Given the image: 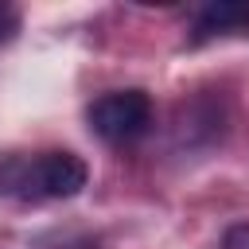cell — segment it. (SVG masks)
Masks as SVG:
<instances>
[{"label":"cell","mask_w":249,"mask_h":249,"mask_svg":"<svg viewBox=\"0 0 249 249\" xmlns=\"http://www.w3.org/2000/svg\"><path fill=\"white\" fill-rule=\"evenodd\" d=\"M89 128L105 144H128L152 124V97L144 89H113L89 105Z\"/></svg>","instance_id":"cell-1"},{"label":"cell","mask_w":249,"mask_h":249,"mask_svg":"<svg viewBox=\"0 0 249 249\" xmlns=\"http://www.w3.org/2000/svg\"><path fill=\"white\" fill-rule=\"evenodd\" d=\"M89 171L74 152H47L35 156V195L43 198H74L86 187Z\"/></svg>","instance_id":"cell-2"},{"label":"cell","mask_w":249,"mask_h":249,"mask_svg":"<svg viewBox=\"0 0 249 249\" xmlns=\"http://www.w3.org/2000/svg\"><path fill=\"white\" fill-rule=\"evenodd\" d=\"M241 23H249V4H237V0H218V4H206L195 19V31L198 39L206 35H222V31H237Z\"/></svg>","instance_id":"cell-3"},{"label":"cell","mask_w":249,"mask_h":249,"mask_svg":"<svg viewBox=\"0 0 249 249\" xmlns=\"http://www.w3.org/2000/svg\"><path fill=\"white\" fill-rule=\"evenodd\" d=\"M222 249H249V222L245 226H230L222 237Z\"/></svg>","instance_id":"cell-4"},{"label":"cell","mask_w":249,"mask_h":249,"mask_svg":"<svg viewBox=\"0 0 249 249\" xmlns=\"http://www.w3.org/2000/svg\"><path fill=\"white\" fill-rule=\"evenodd\" d=\"M16 27H19V16H16V8L0 4V43H8V39L16 35Z\"/></svg>","instance_id":"cell-5"}]
</instances>
